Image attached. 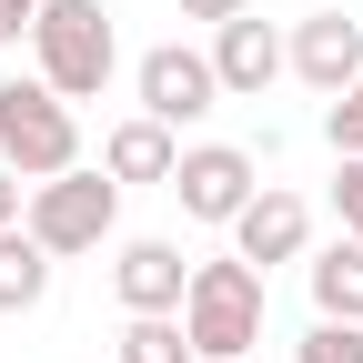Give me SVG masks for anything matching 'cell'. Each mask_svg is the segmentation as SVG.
Here are the masks:
<instances>
[{
  "label": "cell",
  "instance_id": "1",
  "mask_svg": "<svg viewBox=\"0 0 363 363\" xmlns=\"http://www.w3.org/2000/svg\"><path fill=\"white\" fill-rule=\"evenodd\" d=\"M30 61L40 81L61 91V101H101L111 71H121V30L101 0H40V21H30Z\"/></svg>",
  "mask_w": 363,
  "mask_h": 363
},
{
  "label": "cell",
  "instance_id": "2",
  "mask_svg": "<svg viewBox=\"0 0 363 363\" xmlns=\"http://www.w3.org/2000/svg\"><path fill=\"white\" fill-rule=\"evenodd\" d=\"M21 233L51 252V262H81V252H101L111 233H121V182L111 172H91V162H71V172H51V182H30V202H21Z\"/></svg>",
  "mask_w": 363,
  "mask_h": 363
},
{
  "label": "cell",
  "instance_id": "3",
  "mask_svg": "<svg viewBox=\"0 0 363 363\" xmlns=\"http://www.w3.org/2000/svg\"><path fill=\"white\" fill-rule=\"evenodd\" d=\"M182 333H192L202 363H242L262 343V272L242 252H212L192 262V293H182Z\"/></svg>",
  "mask_w": 363,
  "mask_h": 363
},
{
  "label": "cell",
  "instance_id": "4",
  "mask_svg": "<svg viewBox=\"0 0 363 363\" xmlns=\"http://www.w3.org/2000/svg\"><path fill=\"white\" fill-rule=\"evenodd\" d=\"M0 162H11L21 182H51V172L81 162V111L40 71L30 81H0Z\"/></svg>",
  "mask_w": 363,
  "mask_h": 363
},
{
  "label": "cell",
  "instance_id": "5",
  "mask_svg": "<svg viewBox=\"0 0 363 363\" xmlns=\"http://www.w3.org/2000/svg\"><path fill=\"white\" fill-rule=\"evenodd\" d=\"M162 192L192 212V222H222V233H233V212L262 192V152L252 142H182V162H172Z\"/></svg>",
  "mask_w": 363,
  "mask_h": 363
},
{
  "label": "cell",
  "instance_id": "6",
  "mask_svg": "<svg viewBox=\"0 0 363 363\" xmlns=\"http://www.w3.org/2000/svg\"><path fill=\"white\" fill-rule=\"evenodd\" d=\"M131 101H142L162 131H192L222 111V81H212V51H192V40H152L142 61H131Z\"/></svg>",
  "mask_w": 363,
  "mask_h": 363
},
{
  "label": "cell",
  "instance_id": "7",
  "mask_svg": "<svg viewBox=\"0 0 363 363\" xmlns=\"http://www.w3.org/2000/svg\"><path fill=\"white\" fill-rule=\"evenodd\" d=\"M283 61H293L303 91L343 101V91L363 81V21H353V11H303V21L283 30Z\"/></svg>",
  "mask_w": 363,
  "mask_h": 363
},
{
  "label": "cell",
  "instance_id": "8",
  "mask_svg": "<svg viewBox=\"0 0 363 363\" xmlns=\"http://www.w3.org/2000/svg\"><path fill=\"white\" fill-rule=\"evenodd\" d=\"M233 252H242L252 272L303 262V252H313V202H303V192H283V182H262V192L233 212Z\"/></svg>",
  "mask_w": 363,
  "mask_h": 363
},
{
  "label": "cell",
  "instance_id": "9",
  "mask_svg": "<svg viewBox=\"0 0 363 363\" xmlns=\"http://www.w3.org/2000/svg\"><path fill=\"white\" fill-rule=\"evenodd\" d=\"M111 293H121V313H182L192 262H182V242H162V233H131L111 252Z\"/></svg>",
  "mask_w": 363,
  "mask_h": 363
},
{
  "label": "cell",
  "instance_id": "10",
  "mask_svg": "<svg viewBox=\"0 0 363 363\" xmlns=\"http://www.w3.org/2000/svg\"><path fill=\"white\" fill-rule=\"evenodd\" d=\"M283 71H293V61H283V30H272V21L242 11V21L212 30V81H222V101H262Z\"/></svg>",
  "mask_w": 363,
  "mask_h": 363
},
{
  "label": "cell",
  "instance_id": "11",
  "mask_svg": "<svg viewBox=\"0 0 363 363\" xmlns=\"http://www.w3.org/2000/svg\"><path fill=\"white\" fill-rule=\"evenodd\" d=\"M303 293H313L323 323H363V242L333 233L323 252H303Z\"/></svg>",
  "mask_w": 363,
  "mask_h": 363
},
{
  "label": "cell",
  "instance_id": "12",
  "mask_svg": "<svg viewBox=\"0 0 363 363\" xmlns=\"http://www.w3.org/2000/svg\"><path fill=\"white\" fill-rule=\"evenodd\" d=\"M172 162H182V131H162L152 111H131V121L101 131V172L111 182H172Z\"/></svg>",
  "mask_w": 363,
  "mask_h": 363
},
{
  "label": "cell",
  "instance_id": "13",
  "mask_svg": "<svg viewBox=\"0 0 363 363\" xmlns=\"http://www.w3.org/2000/svg\"><path fill=\"white\" fill-rule=\"evenodd\" d=\"M40 293H51V252L11 222L0 233V313H40Z\"/></svg>",
  "mask_w": 363,
  "mask_h": 363
},
{
  "label": "cell",
  "instance_id": "14",
  "mask_svg": "<svg viewBox=\"0 0 363 363\" xmlns=\"http://www.w3.org/2000/svg\"><path fill=\"white\" fill-rule=\"evenodd\" d=\"M111 363H202V353H192V333H182V313H131Z\"/></svg>",
  "mask_w": 363,
  "mask_h": 363
},
{
  "label": "cell",
  "instance_id": "15",
  "mask_svg": "<svg viewBox=\"0 0 363 363\" xmlns=\"http://www.w3.org/2000/svg\"><path fill=\"white\" fill-rule=\"evenodd\" d=\"M293 363H363V323H323L313 313V333L293 343Z\"/></svg>",
  "mask_w": 363,
  "mask_h": 363
},
{
  "label": "cell",
  "instance_id": "16",
  "mask_svg": "<svg viewBox=\"0 0 363 363\" xmlns=\"http://www.w3.org/2000/svg\"><path fill=\"white\" fill-rule=\"evenodd\" d=\"M323 142H333V162H353V152H363V81L343 91V101H323Z\"/></svg>",
  "mask_w": 363,
  "mask_h": 363
},
{
  "label": "cell",
  "instance_id": "17",
  "mask_svg": "<svg viewBox=\"0 0 363 363\" xmlns=\"http://www.w3.org/2000/svg\"><path fill=\"white\" fill-rule=\"evenodd\" d=\"M333 222L363 242V152H353V162H333Z\"/></svg>",
  "mask_w": 363,
  "mask_h": 363
},
{
  "label": "cell",
  "instance_id": "18",
  "mask_svg": "<svg viewBox=\"0 0 363 363\" xmlns=\"http://www.w3.org/2000/svg\"><path fill=\"white\" fill-rule=\"evenodd\" d=\"M30 21H40V0H0V51H21Z\"/></svg>",
  "mask_w": 363,
  "mask_h": 363
},
{
  "label": "cell",
  "instance_id": "19",
  "mask_svg": "<svg viewBox=\"0 0 363 363\" xmlns=\"http://www.w3.org/2000/svg\"><path fill=\"white\" fill-rule=\"evenodd\" d=\"M242 11H252V0H182V21H212V30H222V21H242Z\"/></svg>",
  "mask_w": 363,
  "mask_h": 363
},
{
  "label": "cell",
  "instance_id": "20",
  "mask_svg": "<svg viewBox=\"0 0 363 363\" xmlns=\"http://www.w3.org/2000/svg\"><path fill=\"white\" fill-rule=\"evenodd\" d=\"M21 202H30V182H21L11 162H0V233H11V222H21Z\"/></svg>",
  "mask_w": 363,
  "mask_h": 363
}]
</instances>
